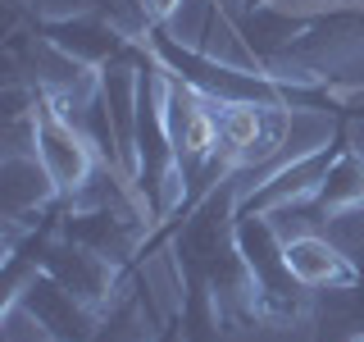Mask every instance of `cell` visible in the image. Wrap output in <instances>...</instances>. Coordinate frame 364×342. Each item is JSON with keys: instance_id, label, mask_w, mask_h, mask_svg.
I'll use <instances>...</instances> for the list:
<instances>
[{"instance_id": "obj_18", "label": "cell", "mask_w": 364, "mask_h": 342, "mask_svg": "<svg viewBox=\"0 0 364 342\" xmlns=\"http://www.w3.org/2000/svg\"><path fill=\"white\" fill-rule=\"evenodd\" d=\"M346 342H364V328H360V333H355V338H346Z\"/></svg>"}, {"instance_id": "obj_12", "label": "cell", "mask_w": 364, "mask_h": 342, "mask_svg": "<svg viewBox=\"0 0 364 342\" xmlns=\"http://www.w3.org/2000/svg\"><path fill=\"white\" fill-rule=\"evenodd\" d=\"M287 265L310 292H355L360 265L318 233H291L287 237Z\"/></svg>"}, {"instance_id": "obj_13", "label": "cell", "mask_w": 364, "mask_h": 342, "mask_svg": "<svg viewBox=\"0 0 364 342\" xmlns=\"http://www.w3.org/2000/svg\"><path fill=\"white\" fill-rule=\"evenodd\" d=\"M159 328H151V301H146V283L141 274H136V283L128 288L119 306L105 315V324H100V333L91 342H151Z\"/></svg>"}, {"instance_id": "obj_2", "label": "cell", "mask_w": 364, "mask_h": 342, "mask_svg": "<svg viewBox=\"0 0 364 342\" xmlns=\"http://www.w3.org/2000/svg\"><path fill=\"white\" fill-rule=\"evenodd\" d=\"M223 19L264 73L364 91V5L287 9L255 0L246 9H223Z\"/></svg>"}, {"instance_id": "obj_5", "label": "cell", "mask_w": 364, "mask_h": 342, "mask_svg": "<svg viewBox=\"0 0 364 342\" xmlns=\"http://www.w3.org/2000/svg\"><path fill=\"white\" fill-rule=\"evenodd\" d=\"M237 247L246 256L250 283H255V301H259V324L273 328H291L310 315V288L291 274L287 265V237L278 233L273 214L242 210L237 214Z\"/></svg>"}, {"instance_id": "obj_8", "label": "cell", "mask_w": 364, "mask_h": 342, "mask_svg": "<svg viewBox=\"0 0 364 342\" xmlns=\"http://www.w3.org/2000/svg\"><path fill=\"white\" fill-rule=\"evenodd\" d=\"M350 146V123L337 119L333 133H328V142L310 146V151H291V160H282V165L264 169L255 182H250V192L242 197V210H259V214H278V210H291V205H301L310 192L323 182V174L333 169V160Z\"/></svg>"}, {"instance_id": "obj_9", "label": "cell", "mask_w": 364, "mask_h": 342, "mask_svg": "<svg viewBox=\"0 0 364 342\" xmlns=\"http://www.w3.org/2000/svg\"><path fill=\"white\" fill-rule=\"evenodd\" d=\"M37 32L50 51H60L64 60L100 73L105 64H119V60H136L146 51L141 32H123L119 23H109L100 9H82V14H41L37 19Z\"/></svg>"}, {"instance_id": "obj_4", "label": "cell", "mask_w": 364, "mask_h": 342, "mask_svg": "<svg viewBox=\"0 0 364 342\" xmlns=\"http://www.w3.org/2000/svg\"><path fill=\"white\" fill-rule=\"evenodd\" d=\"M164 64H151L141 73V100H136V142H132V197L146 210L151 228H164L182 205V165L168 133V105H164Z\"/></svg>"}, {"instance_id": "obj_15", "label": "cell", "mask_w": 364, "mask_h": 342, "mask_svg": "<svg viewBox=\"0 0 364 342\" xmlns=\"http://www.w3.org/2000/svg\"><path fill=\"white\" fill-rule=\"evenodd\" d=\"M151 342H187V324H182V311H173L159 324V333L151 338Z\"/></svg>"}, {"instance_id": "obj_3", "label": "cell", "mask_w": 364, "mask_h": 342, "mask_svg": "<svg viewBox=\"0 0 364 342\" xmlns=\"http://www.w3.org/2000/svg\"><path fill=\"white\" fill-rule=\"evenodd\" d=\"M141 41L151 46V55L164 64V73L182 78L187 87H196L200 96L219 100V105H259V110H296V114H333V119H360V105L350 100V91L323 87V83H301V78H273L255 64H228L219 55L187 46L173 37L168 23H141Z\"/></svg>"}, {"instance_id": "obj_1", "label": "cell", "mask_w": 364, "mask_h": 342, "mask_svg": "<svg viewBox=\"0 0 364 342\" xmlns=\"http://www.w3.org/2000/svg\"><path fill=\"white\" fill-rule=\"evenodd\" d=\"M259 174L264 169H232L228 178H219L173 228L146 237L141 256L132 265V274H141V260L168 242L178 288H182L178 311H182V324H187V342H214L223 324H259L255 283H250L246 256L237 247L242 197Z\"/></svg>"}, {"instance_id": "obj_7", "label": "cell", "mask_w": 364, "mask_h": 342, "mask_svg": "<svg viewBox=\"0 0 364 342\" xmlns=\"http://www.w3.org/2000/svg\"><path fill=\"white\" fill-rule=\"evenodd\" d=\"M0 311L14 315L23 311L32 324L41 328L46 342H91L105 324V311H96L91 301H82L73 288H64L55 274L32 269L28 279L18 283V292L9 301H0Z\"/></svg>"}, {"instance_id": "obj_6", "label": "cell", "mask_w": 364, "mask_h": 342, "mask_svg": "<svg viewBox=\"0 0 364 342\" xmlns=\"http://www.w3.org/2000/svg\"><path fill=\"white\" fill-rule=\"evenodd\" d=\"M32 151H37V160L46 165L55 192H60L64 201H73V205L91 187L96 169H105V160H100L96 142L87 137V128L60 105V96H55L50 87H41V83L32 87Z\"/></svg>"}, {"instance_id": "obj_16", "label": "cell", "mask_w": 364, "mask_h": 342, "mask_svg": "<svg viewBox=\"0 0 364 342\" xmlns=\"http://www.w3.org/2000/svg\"><path fill=\"white\" fill-rule=\"evenodd\" d=\"M287 9H333V5H364V0H278Z\"/></svg>"}, {"instance_id": "obj_14", "label": "cell", "mask_w": 364, "mask_h": 342, "mask_svg": "<svg viewBox=\"0 0 364 342\" xmlns=\"http://www.w3.org/2000/svg\"><path fill=\"white\" fill-rule=\"evenodd\" d=\"M146 23H173V14L182 9V0H136Z\"/></svg>"}, {"instance_id": "obj_11", "label": "cell", "mask_w": 364, "mask_h": 342, "mask_svg": "<svg viewBox=\"0 0 364 342\" xmlns=\"http://www.w3.org/2000/svg\"><path fill=\"white\" fill-rule=\"evenodd\" d=\"M55 201H64L55 192L46 165L37 151H5L0 165V205H5V224H23V219H41Z\"/></svg>"}, {"instance_id": "obj_17", "label": "cell", "mask_w": 364, "mask_h": 342, "mask_svg": "<svg viewBox=\"0 0 364 342\" xmlns=\"http://www.w3.org/2000/svg\"><path fill=\"white\" fill-rule=\"evenodd\" d=\"M355 315H360V324H364V265H360V283H355Z\"/></svg>"}, {"instance_id": "obj_10", "label": "cell", "mask_w": 364, "mask_h": 342, "mask_svg": "<svg viewBox=\"0 0 364 342\" xmlns=\"http://www.w3.org/2000/svg\"><path fill=\"white\" fill-rule=\"evenodd\" d=\"M360 210H364V155L355 146H346L310 197L301 205H291V210H278V214H301V219H310V224H328V219L360 214Z\"/></svg>"}, {"instance_id": "obj_19", "label": "cell", "mask_w": 364, "mask_h": 342, "mask_svg": "<svg viewBox=\"0 0 364 342\" xmlns=\"http://www.w3.org/2000/svg\"><path fill=\"white\" fill-rule=\"evenodd\" d=\"M246 5H255V0H246ZM269 5H278V0H269Z\"/></svg>"}]
</instances>
